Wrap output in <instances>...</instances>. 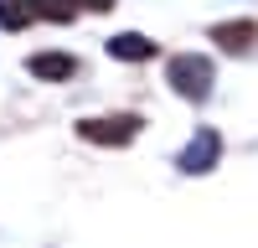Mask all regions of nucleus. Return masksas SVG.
Segmentation results:
<instances>
[{"mask_svg": "<svg viewBox=\"0 0 258 248\" xmlns=\"http://www.w3.org/2000/svg\"><path fill=\"white\" fill-rule=\"evenodd\" d=\"M165 78H170V88H176L181 98H191V103H202V98L212 93V62H207V57H197V52L170 57Z\"/></svg>", "mask_w": 258, "mask_h": 248, "instance_id": "obj_1", "label": "nucleus"}, {"mask_svg": "<svg viewBox=\"0 0 258 248\" xmlns=\"http://www.w3.org/2000/svg\"><path fill=\"white\" fill-rule=\"evenodd\" d=\"M140 135V114H103V119H78V140L88 145H129Z\"/></svg>", "mask_w": 258, "mask_h": 248, "instance_id": "obj_2", "label": "nucleus"}, {"mask_svg": "<svg viewBox=\"0 0 258 248\" xmlns=\"http://www.w3.org/2000/svg\"><path fill=\"white\" fill-rule=\"evenodd\" d=\"M26 73L41 78V83H68L78 73V57L73 52H31L26 57Z\"/></svg>", "mask_w": 258, "mask_h": 248, "instance_id": "obj_3", "label": "nucleus"}, {"mask_svg": "<svg viewBox=\"0 0 258 248\" xmlns=\"http://www.w3.org/2000/svg\"><path fill=\"white\" fill-rule=\"evenodd\" d=\"M258 36V21H217L212 26V41H217L222 52H248Z\"/></svg>", "mask_w": 258, "mask_h": 248, "instance_id": "obj_4", "label": "nucleus"}, {"mask_svg": "<svg viewBox=\"0 0 258 248\" xmlns=\"http://www.w3.org/2000/svg\"><path fill=\"white\" fill-rule=\"evenodd\" d=\"M217 150H222V140L212 135V130H202L197 140L186 145V155H181V171H191V176H197V171H212V160H217Z\"/></svg>", "mask_w": 258, "mask_h": 248, "instance_id": "obj_5", "label": "nucleus"}, {"mask_svg": "<svg viewBox=\"0 0 258 248\" xmlns=\"http://www.w3.org/2000/svg\"><path fill=\"white\" fill-rule=\"evenodd\" d=\"M109 57H119V62H150V57H155V41L140 36V31H119V36H109Z\"/></svg>", "mask_w": 258, "mask_h": 248, "instance_id": "obj_6", "label": "nucleus"}, {"mask_svg": "<svg viewBox=\"0 0 258 248\" xmlns=\"http://www.w3.org/2000/svg\"><path fill=\"white\" fill-rule=\"evenodd\" d=\"M36 11H31V0H0V26L6 31H21V26H31Z\"/></svg>", "mask_w": 258, "mask_h": 248, "instance_id": "obj_7", "label": "nucleus"}, {"mask_svg": "<svg viewBox=\"0 0 258 248\" xmlns=\"http://www.w3.org/2000/svg\"><path fill=\"white\" fill-rule=\"evenodd\" d=\"M73 6H83V11H114V0H73Z\"/></svg>", "mask_w": 258, "mask_h": 248, "instance_id": "obj_8", "label": "nucleus"}]
</instances>
